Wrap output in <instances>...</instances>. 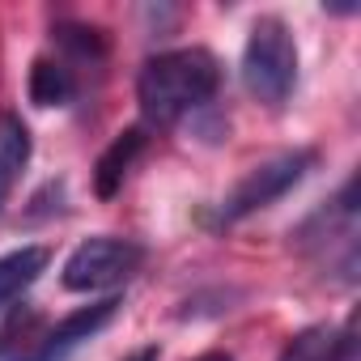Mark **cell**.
Returning <instances> with one entry per match:
<instances>
[{"label": "cell", "mask_w": 361, "mask_h": 361, "mask_svg": "<svg viewBox=\"0 0 361 361\" xmlns=\"http://www.w3.org/2000/svg\"><path fill=\"white\" fill-rule=\"evenodd\" d=\"M281 361H361V353H357V319H344L340 327L319 323V327L298 331L285 344Z\"/></svg>", "instance_id": "cell-6"}, {"label": "cell", "mask_w": 361, "mask_h": 361, "mask_svg": "<svg viewBox=\"0 0 361 361\" xmlns=\"http://www.w3.org/2000/svg\"><path fill=\"white\" fill-rule=\"evenodd\" d=\"M115 314H119V302H115V298L94 302V306H81V310H73L68 319H60L51 331H43V340H35V344H30L22 357H13V361H64L73 348H81L90 336H98Z\"/></svg>", "instance_id": "cell-5"}, {"label": "cell", "mask_w": 361, "mask_h": 361, "mask_svg": "<svg viewBox=\"0 0 361 361\" xmlns=\"http://www.w3.org/2000/svg\"><path fill=\"white\" fill-rule=\"evenodd\" d=\"M56 39H60L64 47H73L77 56H90V60H98V56L106 51L102 35H98V30H85V26H56Z\"/></svg>", "instance_id": "cell-11"}, {"label": "cell", "mask_w": 361, "mask_h": 361, "mask_svg": "<svg viewBox=\"0 0 361 361\" xmlns=\"http://www.w3.org/2000/svg\"><path fill=\"white\" fill-rule=\"evenodd\" d=\"M217 90H221V68H217L213 51H204V47L161 51V56L145 60V68L136 77V102H140L145 119L161 123V128L200 111L204 102H213Z\"/></svg>", "instance_id": "cell-1"}, {"label": "cell", "mask_w": 361, "mask_h": 361, "mask_svg": "<svg viewBox=\"0 0 361 361\" xmlns=\"http://www.w3.org/2000/svg\"><path fill=\"white\" fill-rule=\"evenodd\" d=\"M73 94H77V81L60 60H47V56L35 60V68H30V102L35 106H68Z\"/></svg>", "instance_id": "cell-10"}, {"label": "cell", "mask_w": 361, "mask_h": 361, "mask_svg": "<svg viewBox=\"0 0 361 361\" xmlns=\"http://www.w3.org/2000/svg\"><path fill=\"white\" fill-rule=\"evenodd\" d=\"M128 361H157V348H140V353H132Z\"/></svg>", "instance_id": "cell-12"}, {"label": "cell", "mask_w": 361, "mask_h": 361, "mask_svg": "<svg viewBox=\"0 0 361 361\" xmlns=\"http://www.w3.org/2000/svg\"><path fill=\"white\" fill-rule=\"evenodd\" d=\"M30 161V132L22 123V115L5 111L0 115V213H5L13 188H18V178Z\"/></svg>", "instance_id": "cell-8"}, {"label": "cell", "mask_w": 361, "mask_h": 361, "mask_svg": "<svg viewBox=\"0 0 361 361\" xmlns=\"http://www.w3.org/2000/svg\"><path fill=\"white\" fill-rule=\"evenodd\" d=\"M310 166H314V153H310V149H293V153H281V157L255 166L243 183L230 192V200L221 204V221H238V217H247V213H255V209L276 204L285 192H293V188L302 183Z\"/></svg>", "instance_id": "cell-4"}, {"label": "cell", "mask_w": 361, "mask_h": 361, "mask_svg": "<svg viewBox=\"0 0 361 361\" xmlns=\"http://www.w3.org/2000/svg\"><path fill=\"white\" fill-rule=\"evenodd\" d=\"M196 361H234L230 353H204V357H196Z\"/></svg>", "instance_id": "cell-13"}, {"label": "cell", "mask_w": 361, "mask_h": 361, "mask_svg": "<svg viewBox=\"0 0 361 361\" xmlns=\"http://www.w3.org/2000/svg\"><path fill=\"white\" fill-rule=\"evenodd\" d=\"M243 85L264 106H281L298 85V43L281 18H259L243 47Z\"/></svg>", "instance_id": "cell-2"}, {"label": "cell", "mask_w": 361, "mask_h": 361, "mask_svg": "<svg viewBox=\"0 0 361 361\" xmlns=\"http://www.w3.org/2000/svg\"><path fill=\"white\" fill-rule=\"evenodd\" d=\"M140 264H145V247H136L132 238H90L64 259L60 281L73 293H98L132 281Z\"/></svg>", "instance_id": "cell-3"}, {"label": "cell", "mask_w": 361, "mask_h": 361, "mask_svg": "<svg viewBox=\"0 0 361 361\" xmlns=\"http://www.w3.org/2000/svg\"><path fill=\"white\" fill-rule=\"evenodd\" d=\"M51 264V251L47 247H22V251H9L0 255V310L13 306Z\"/></svg>", "instance_id": "cell-9"}, {"label": "cell", "mask_w": 361, "mask_h": 361, "mask_svg": "<svg viewBox=\"0 0 361 361\" xmlns=\"http://www.w3.org/2000/svg\"><path fill=\"white\" fill-rule=\"evenodd\" d=\"M145 145H149L145 128H128V132H119V136L111 140V149L98 157V170H94V192H98L102 200H111V196L123 188V178H128L132 161L145 153Z\"/></svg>", "instance_id": "cell-7"}]
</instances>
